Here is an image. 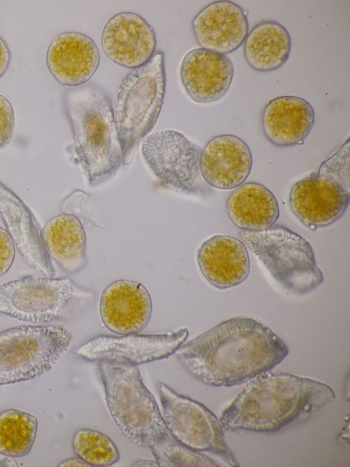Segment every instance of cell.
<instances>
[{
	"instance_id": "24",
	"label": "cell",
	"mask_w": 350,
	"mask_h": 467,
	"mask_svg": "<svg viewBox=\"0 0 350 467\" xmlns=\"http://www.w3.org/2000/svg\"><path fill=\"white\" fill-rule=\"evenodd\" d=\"M38 420L33 414L16 409L0 414V453L10 457L28 455L34 443Z\"/></svg>"
},
{
	"instance_id": "30",
	"label": "cell",
	"mask_w": 350,
	"mask_h": 467,
	"mask_svg": "<svg viewBox=\"0 0 350 467\" xmlns=\"http://www.w3.org/2000/svg\"><path fill=\"white\" fill-rule=\"evenodd\" d=\"M10 59V51L5 40L0 36V78L7 71Z\"/></svg>"
},
{
	"instance_id": "22",
	"label": "cell",
	"mask_w": 350,
	"mask_h": 467,
	"mask_svg": "<svg viewBox=\"0 0 350 467\" xmlns=\"http://www.w3.org/2000/svg\"><path fill=\"white\" fill-rule=\"evenodd\" d=\"M226 211L237 227L251 231L267 229L280 216L279 205L274 194L256 182H246L237 187L228 198Z\"/></svg>"
},
{
	"instance_id": "29",
	"label": "cell",
	"mask_w": 350,
	"mask_h": 467,
	"mask_svg": "<svg viewBox=\"0 0 350 467\" xmlns=\"http://www.w3.org/2000/svg\"><path fill=\"white\" fill-rule=\"evenodd\" d=\"M15 256L14 242L9 233L0 227V276L11 268Z\"/></svg>"
},
{
	"instance_id": "7",
	"label": "cell",
	"mask_w": 350,
	"mask_h": 467,
	"mask_svg": "<svg viewBox=\"0 0 350 467\" xmlns=\"http://www.w3.org/2000/svg\"><path fill=\"white\" fill-rule=\"evenodd\" d=\"M71 338L58 325L0 329V386L48 372L66 351Z\"/></svg>"
},
{
	"instance_id": "14",
	"label": "cell",
	"mask_w": 350,
	"mask_h": 467,
	"mask_svg": "<svg viewBox=\"0 0 350 467\" xmlns=\"http://www.w3.org/2000/svg\"><path fill=\"white\" fill-rule=\"evenodd\" d=\"M191 25L201 48L224 55L239 49L249 32L245 11L227 0L204 7L193 18Z\"/></svg>"
},
{
	"instance_id": "31",
	"label": "cell",
	"mask_w": 350,
	"mask_h": 467,
	"mask_svg": "<svg viewBox=\"0 0 350 467\" xmlns=\"http://www.w3.org/2000/svg\"><path fill=\"white\" fill-rule=\"evenodd\" d=\"M58 466L61 467H90V464L86 463L79 457L70 458L61 462Z\"/></svg>"
},
{
	"instance_id": "8",
	"label": "cell",
	"mask_w": 350,
	"mask_h": 467,
	"mask_svg": "<svg viewBox=\"0 0 350 467\" xmlns=\"http://www.w3.org/2000/svg\"><path fill=\"white\" fill-rule=\"evenodd\" d=\"M201 151L173 129L149 134L141 142L143 159L160 185L190 196L205 197L211 192L200 173Z\"/></svg>"
},
{
	"instance_id": "18",
	"label": "cell",
	"mask_w": 350,
	"mask_h": 467,
	"mask_svg": "<svg viewBox=\"0 0 350 467\" xmlns=\"http://www.w3.org/2000/svg\"><path fill=\"white\" fill-rule=\"evenodd\" d=\"M46 61L50 73L59 83L77 87L85 84L95 73L100 55L91 38L81 33L67 31L52 40Z\"/></svg>"
},
{
	"instance_id": "1",
	"label": "cell",
	"mask_w": 350,
	"mask_h": 467,
	"mask_svg": "<svg viewBox=\"0 0 350 467\" xmlns=\"http://www.w3.org/2000/svg\"><path fill=\"white\" fill-rule=\"evenodd\" d=\"M288 352L269 327L252 318L235 317L183 343L174 354L200 382L232 387L271 370Z\"/></svg>"
},
{
	"instance_id": "23",
	"label": "cell",
	"mask_w": 350,
	"mask_h": 467,
	"mask_svg": "<svg viewBox=\"0 0 350 467\" xmlns=\"http://www.w3.org/2000/svg\"><path fill=\"white\" fill-rule=\"evenodd\" d=\"M291 50L288 31L273 20L256 24L243 42L246 62L252 69L260 73L279 69L288 60Z\"/></svg>"
},
{
	"instance_id": "16",
	"label": "cell",
	"mask_w": 350,
	"mask_h": 467,
	"mask_svg": "<svg viewBox=\"0 0 350 467\" xmlns=\"http://www.w3.org/2000/svg\"><path fill=\"white\" fill-rule=\"evenodd\" d=\"M234 75V65L228 56L202 48L188 51L180 68L185 91L198 103L221 99L230 89Z\"/></svg>"
},
{
	"instance_id": "25",
	"label": "cell",
	"mask_w": 350,
	"mask_h": 467,
	"mask_svg": "<svg viewBox=\"0 0 350 467\" xmlns=\"http://www.w3.org/2000/svg\"><path fill=\"white\" fill-rule=\"evenodd\" d=\"M72 445L77 457L91 466H109L120 459L119 451L113 440L96 430H77L72 437Z\"/></svg>"
},
{
	"instance_id": "12",
	"label": "cell",
	"mask_w": 350,
	"mask_h": 467,
	"mask_svg": "<svg viewBox=\"0 0 350 467\" xmlns=\"http://www.w3.org/2000/svg\"><path fill=\"white\" fill-rule=\"evenodd\" d=\"M349 200V189L317 172L296 181L288 196L293 213L313 231L338 220L346 211Z\"/></svg>"
},
{
	"instance_id": "21",
	"label": "cell",
	"mask_w": 350,
	"mask_h": 467,
	"mask_svg": "<svg viewBox=\"0 0 350 467\" xmlns=\"http://www.w3.org/2000/svg\"><path fill=\"white\" fill-rule=\"evenodd\" d=\"M40 238L46 253L66 273L75 274L85 267V232L75 215L64 213L53 217L42 228Z\"/></svg>"
},
{
	"instance_id": "9",
	"label": "cell",
	"mask_w": 350,
	"mask_h": 467,
	"mask_svg": "<svg viewBox=\"0 0 350 467\" xmlns=\"http://www.w3.org/2000/svg\"><path fill=\"white\" fill-rule=\"evenodd\" d=\"M159 394L167 430L178 443L213 453L230 466H239L219 419L211 410L163 383L159 385Z\"/></svg>"
},
{
	"instance_id": "11",
	"label": "cell",
	"mask_w": 350,
	"mask_h": 467,
	"mask_svg": "<svg viewBox=\"0 0 350 467\" xmlns=\"http://www.w3.org/2000/svg\"><path fill=\"white\" fill-rule=\"evenodd\" d=\"M187 328L162 334L99 336L80 346L77 353L90 361L139 364L168 357L185 342Z\"/></svg>"
},
{
	"instance_id": "6",
	"label": "cell",
	"mask_w": 350,
	"mask_h": 467,
	"mask_svg": "<svg viewBox=\"0 0 350 467\" xmlns=\"http://www.w3.org/2000/svg\"><path fill=\"white\" fill-rule=\"evenodd\" d=\"M241 240L284 290L305 295L323 282L309 242L282 225L258 231L241 230Z\"/></svg>"
},
{
	"instance_id": "26",
	"label": "cell",
	"mask_w": 350,
	"mask_h": 467,
	"mask_svg": "<svg viewBox=\"0 0 350 467\" xmlns=\"http://www.w3.org/2000/svg\"><path fill=\"white\" fill-rule=\"evenodd\" d=\"M150 451L160 467L219 466L208 456L178 442L167 445L162 443Z\"/></svg>"
},
{
	"instance_id": "28",
	"label": "cell",
	"mask_w": 350,
	"mask_h": 467,
	"mask_svg": "<svg viewBox=\"0 0 350 467\" xmlns=\"http://www.w3.org/2000/svg\"><path fill=\"white\" fill-rule=\"evenodd\" d=\"M14 114L9 100L0 94V149L6 147L12 138Z\"/></svg>"
},
{
	"instance_id": "4",
	"label": "cell",
	"mask_w": 350,
	"mask_h": 467,
	"mask_svg": "<svg viewBox=\"0 0 350 467\" xmlns=\"http://www.w3.org/2000/svg\"><path fill=\"white\" fill-rule=\"evenodd\" d=\"M107 405L122 434L135 445L151 450L167 438V428L153 395L137 366L98 362Z\"/></svg>"
},
{
	"instance_id": "17",
	"label": "cell",
	"mask_w": 350,
	"mask_h": 467,
	"mask_svg": "<svg viewBox=\"0 0 350 467\" xmlns=\"http://www.w3.org/2000/svg\"><path fill=\"white\" fill-rule=\"evenodd\" d=\"M252 166L250 147L234 135L212 138L200 153L201 175L207 185L217 189L230 190L243 184Z\"/></svg>"
},
{
	"instance_id": "15",
	"label": "cell",
	"mask_w": 350,
	"mask_h": 467,
	"mask_svg": "<svg viewBox=\"0 0 350 467\" xmlns=\"http://www.w3.org/2000/svg\"><path fill=\"white\" fill-rule=\"evenodd\" d=\"M99 312L103 324L111 331L119 335L137 333L150 320L152 301L142 283L118 280L103 290Z\"/></svg>"
},
{
	"instance_id": "3",
	"label": "cell",
	"mask_w": 350,
	"mask_h": 467,
	"mask_svg": "<svg viewBox=\"0 0 350 467\" xmlns=\"http://www.w3.org/2000/svg\"><path fill=\"white\" fill-rule=\"evenodd\" d=\"M64 103L79 162L89 184H100L122 165L111 99L98 86L87 84L68 90Z\"/></svg>"
},
{
	"instance_id": "2",
	"label": "cell",
	"mask_w": 350,
	"mask_h": 467,
	"mask_svg": "<svg viewBox=\"0 0 350 467\" xmlns=\"http://www.w3.org/2000/svg\"><path fill=\"white\" fill-rule=\"evenodd\" d=\"M334 399L333 390L321 381L288 373L262 374L250 381L219 420L228 431L275 432Z\"/></svg>"
},
{
	"instance_id": "32",
	"label": "cell",
	"mask_w": 350,
	"mask_h": 467,
	"mask_svg": "<svg viewBox=\"0 0 350 467\" xmlns=\"http://www.w3.org/2000/svg\"><path fill=\"white\" fill-rule=\"evenodd\" d=\"M132 466H135V467H139V466H148V467L159 466V465H158V464L155 459L154 460H140V461H137V462L133 463V464Z\"/></svg>"
},
{
	"instance_id": "19",
	"label": "cell",
	"mask_w": 350,
	"mask_h": 467,
	"mask_svg": "<svg viewBox=\"0 0 350 467\" xmlns=\"http://www.w3.org/2000/svg\"><path fill=\"white\" fill-rule=\"evenodd\" d=\"M197 262L204 278L219 289L241 283L250 270L246 247L227 235H216L204 242L198 250Z\"/></svg>"
},
{
	"instance_id": "20",
	"label": "cell",
	"mask_w": 350,
	"mask_h": 467,
	"mask_svg": "<svg viewBox=\"0 0 350 467\" xmlns=\"http://www.w3.org/2000/svg\"><path fill=\"white\" fill-rule=\"evenodd\" d=\"M314 123L313 108L297 96H281L269 101L261 114L265 137L278 147L303 144Z\"/></svg>"
},
{
	"instance_id": "5",
	"label": "cell",
	"mask_w": 350,
	"mask_h": 467,
	"mask_svg": "<svg viewBox=\"0 0 350 467\" xmlns=\"http://www.w3.org/2000/svg\"><path fill=\"white\" fill-rule=\"evenodd\" d=\"M165 82V58L161 51L122 81L114 115L124 166L134 162L142 140L156 125L163 102Z\"/></svg>"
},
{
	"instance_id": "10",
	"label": "cell",
	"mask_w": 350,
	"mask_h": 467,
	"mask_svg": "<svg viewBox=\"0 0 350 467\" xmlns=\"http://www.w3.org/2000/svg\"><path fill=\"white\" fill-rule=\"evenodd\" d=\"M88 296L68 278L27 275L0 286V313L23 322L45 323L59 316L72 298Z\"/></svg>"
},
{
	"instance_id": "13",
	"label": "cell",
	"mask_w": 350,
	"mask_h": 467,
	"mask_svg": "<svg viewBox=\"0 0 350 467\" xmlns=\"http://www.w3.org/2000/svg\"><path fill=\"white\" fill-rule=\"evenodd\" d=\"M101 45L109 60L135 69L148 62L155 53L157 39L152 27L142 16L121 12L105 25Z\"/></svg>"
},
{
	"instance_id": "27",
	"label": "cell",
	"mask_w": 350,
	"mask_h": 467,
	"mask_svg": "<svg viewBox=\"0 0 350 467\" xmlns=\"http://www.w3.org/2000/svg\"><path fill=\"white\" fill-rule=\"evenodd\" d=\"M317 173L325 176L349 190V140L321 163Z\"/></svg>"
}]
</instances>
